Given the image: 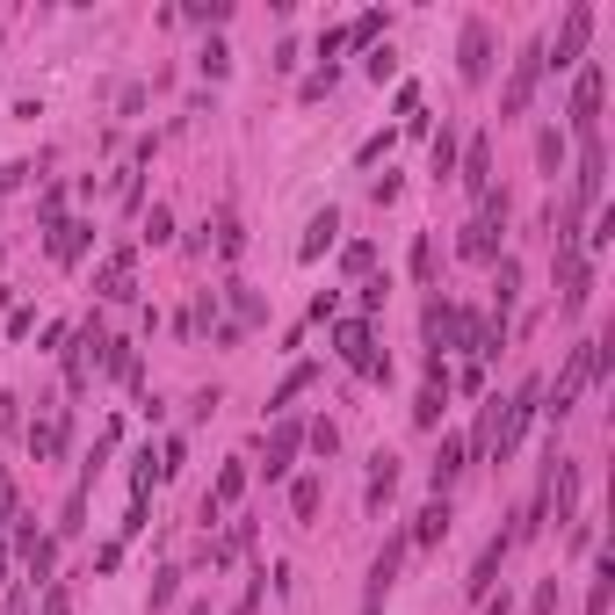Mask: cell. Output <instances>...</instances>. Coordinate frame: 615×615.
<instances>
[{"mask_svg": "<svg viewBox=\"0 0 615 615\" xmlns=\"http://www.w3.org/2000/svg\"><path fill=\"white\" fill-rule=\"evenodd\" d=\"M536 398H543V384L529 377V384H521L507 406H500V420H492V456H514V442L529 435V420H536Z\"/></svg>", "mask_w": 615, "mask_h": 615, "instance_id": "obj_1", "label": "cell"}, {"mask_svg": "<svg viewBox=\"0 0 615 615\" xmlns=\"http://www.w3.org/2000/svg\"><path fill=\"white\" fill-rule=\"evenodd\" d=\"M500 225H507V196H478V218L464 232V261H492V254H500Z\"/></svg>", "mask_w": 615, "mask_h": 615, "instance_id": "obj_2", "label": "cell"}, {"mask_svg": "<svg viewBox=\"0 0 615 615\" xmlns=\"http://www.w3.org/2000/svg\"><path fill=\"white\" fill-rule=\"evenodd\" d=\"M572 131H579V145L601 138V66H579V80H572Z\"/></svg>", "mask_w": 615, "mask_h": 615, "instance_id": "obj_3", "label": "cell"}, {"mask_svg": "<svg viewBox=\"0 0 615 615\" xmlns=\"http://www.w3.org/2000/svg\"><path fill=\"white\" fill-rule=\"evenodd\" d=\"M536 80H543V44H521V58H514V73H507V95H500V116H521V109H529V95H536Z\"/></svg>", "mask_w": 615, "mask_h": 615, "instance_id": "obj_4", "label": "cell"}, {"mask_svg": "<svg viewBox=\"0 0 615 615\" xmlns=\"http://www.w3.org/2000/svg\"><path fill=\"white\" fill-rule=\"evenodd\" d=\"M333 348H341V362L362 369V377H391V362L377 355V341H369V326H362V319H348L341 333H333Z\"/></svg>", "mask_w": 615, "mask_h": 615, "instance_id": "obj_5", "label": "cell"}, {"mask_svg": "<svg viewBox=\"0 0 615 615\" xmlns=\"http://www.w3.org/2000/svg\"><path fill=\"white\" fill-rule=\"evenodd\" d=\"M587 29H594V8L579 0V8L565 15V29H558V51L543 44V66H579V51H587Z\"/></svg>", "mask_w": 615, "mask_h": 615, "instance_id": "obj_6", "label": "cell"}, {"mask_svg": "<svg viewBox=\"0 0 615 615\" xmlns=\"http://www.w3.org/2000/svg\"><path fill=\"white\" fill-rule=\"evenodd\" d=\"M398 565H406V536H391V543L377 550V565H369V594H362V615H377V608H384V594H391Z\"/></svg>", "mask_w": 615, "mask_h": 615, "instance_id": "obj_7", "label": "cell"}, {"mask_svg": "<svg viewBox=\"0 0 615 615\" xmlns=\"http://www.w3.org/2000/svg\"><path fill=\"white\" fill-rule=\"evenodd\" d=\"M601 174H608V152H601V138H587V160H579V181H572V210L601 203Z\"/></svg>", "mask_w": 615, "mask_h": 615, "instance_id": "obj_8", "label": "cell"}, {"mask_svg": "<svg viewBox=\"0 0 615 615\" xmlns=\"http://www.w3.org/2000/svg\"><path fill=\"white\" fill-rule=\"evenodd\" d=\"M464 464H471V442H464V435H442V449H435V471H427V478H435V500H449V485L464 478Z\"/></svg>", "mask_w": 615, "mask_h": 615, "instance_id": "obj_9", "label": "cell"}, {"mask_svg": "<svg viewBox=\"0 0 615 615\" xmlns=\"http://www.w3.org/2000/svg\"><path fill=\"white\" fill-rule=\"evenodd\" d=\"M95 348H109V333L87 319V326L73 333V348H66V384H73V391H87V355H95Z\"/></svg>", "mask_w": 615, "mask_h": 615, "instance_id": "obj_10", "label": "cell"}, {"mask_svg": "<svg viewBox=\"0 0 615 615\" xmlns=\"http://www.w3.org/2000/svg\"><path fill=\"white\" fill-rule=\"evenodd\" d=\"M485 73H492V29H485V22L471 15V22H464V80L478 87Z\"/></svg>", "mask_w": 615, "mask_h": 615, "instance_id": "obj_11", "label": "cell"}, {"mask_svg": "<svg viewBox=\"0 0 615 615\" xmlns=\"http://www.w3.org/2000/svg\"><path fill=\"white\" fill-rule=\"evenodd\" d=\"M420 326H427V341H435V355H442V348H456V326H464V312H456L449 297H427V319H420Z\"/></svg>", "mask_w": 615, "mask_h": 615, "instance_id": "obj_12", "label": "cell"}, {"mask_svg": "<svg viewBox=\"0 0 615 615\" xmlns=\"http://www.w3.org/2000/svg\"><path fill=\"white\" fill-rule=\"evenodd\" d=\"M500 558H507V536H492L485 550H478V572H471V601H492V579H500Z\"/></svg>", "mask_w": 615, "mask_h": 615, "instance_id": "obj_13", "label": "cell"}, {"mask_svg": "<svg viewBox=\"0 0 615 615\" xmlns=\"http://www.w3.org/2000/svg\"><path fill=\"white\" fill-rule=\"evenodd\" d=\"M464 189L471 196H492V145L485 138H471V152H464Z\"/></svg>", "mask_w": 615, "mask_h": 615, "instance_id": "obj_14", "label": "cell"}, {"mask_svg": "<svg viewBox=\"0 0 615 615\" xmlns=\"http://www.w3.org/2000/svg\"><path fill=\"white\" fill-rule=\"evenodd\" d=\"M95 290H102V297H131V246H116V254L102 261V275H95Z\"/></svg>", "mask_w": 615, "mask_h": 615, "instance_id": "obj_15", "label": "cell"}, {"mask_svg": "<svg viewBox=\"0 0 615 615\" xmlns=\"http://www.w3.org/2000/svg\"><path fill=\"white\" fill-rule=\"evenodd\" d=\"M290 456H297V420H275V435H268V478H283L290 471Z\"/></svg>", "mask_w": 615, "mask_h": 615, "instance_id": "obj_16", "label": "cell"}, {"mask_svg": "<svg viewBox=\"0 0 615 615\" xmlns=\"http://www.w3.org/2000/svg\"><path fill=\"white\" fill-rule=\"evenodd\" d=\"M442 536H449V500H427V507H420V521H413V536H406V543H420V550H427V543H442Z\"/></svg>", "mask_w": 615, "mask_h": 615, "instance_id": "obj_17", "label": "cell"}, {"mask_svg": "<svg viewBox=\"0 0 615 615\" xmlns=\"http://www.w3.org/2000/svg\"><path fill=\"white\" fill-rule=\"evenodd\" d=\"M333 232H341V218H333V210H319V218L304 225V239H297V254H304V261H319L326 246H333Z\"/></svg>", "mask_w": 615, "mask_h": 615, "instance_id": "obj_18", "label": "cell"}, {"mask_svg": "<svg viewBox=\"0 0 615 615\" xmlns=\"http://www.w3.org/2000/svg\"><path fill=\"white\" fill-rule=\"evenodd\" d=\"M87 239H95V225H58V232H51V254H58V261H80Z\"/></svg>", "mask_w": 615, "mask_h": 615, "instance_id": "obj_19", "label": "cell"}, {"mask_svg": "<svg viewBox=\"0 0 615 615\" xmlns=\"http://www.w3.org/2000/svg\"><path fill=\"white\" fill-rule=\"evenodd\" d=\"M29 449H37V456H58V449H66V413L37 420V435H29Z\"/></svg>", "mask_w": 615, "mask_h": 615, "instance_id": "obj_20", "label": "cell"}, {"mask_svg": "<svg viewBox=\"0 0 615 615\" xmlns=\"http://www.w3.org/2000/svg\"><path fill=\"white\" fill-rule=\"evenodd\" d=\"M608 601H615V565L601 558V572H594V587H587V615H608Z\"/></svg>", "mask_w": 615, "mask_h": 615, "instance_id": "obj_21", "label": "cell"}, {"mask_svg": "<svg viewBox=\"0 0 615 615\" xmlns=\"http://www.w3.org/2000/svg\"><path fill=\"white\" fill-rule=\"evenodd\" d=\"M391 485H398V464H391V456H377V471H369V507H384Z\"/></svg>", "mask_w": 615, "mask_h": 615, "instance_id": "obj_22", "label": "cell"}, {"mask_svg": "<svg viewBox=\"0 0 615 615\" xmlns=\"http://www.w3.org/2000/svg\"><path fill=\"white\" fill-rule=\"evenodd\" d=\"M442 391H449V384H427V391L413 398V420H420V427H435V420H442Z\"/></svg>", "mask_w": 615, "mask_h": 615, "instance_id": "obj_23", "label": "cell"}, {"mask_svg": "<svg viewBox=\"0 0 615 615\" xmlns=\"http://www.w3.org/2000/svg\"><path fill=\"white\" fill-rule=\"evenodd\" d=\"M37 615H73V594H66V579H51V587H44Z\"/></svg>", "mask_w": 615, "mask_h": 615, "instance_id": "obj_24", "label": "cell"}, {"mask_svg": "<svg viewBox=\"0 0 615 615\" xmlns=\"http://www.w3.org/2000/svg\"><path fill=\"white\" fill-rule=\"evenodd\" d=\"M304 384H312V362H297V369H290V377H283V391H275V413H283V406H290V398H297Z\"/></svg>", "mask_w": 615, "mask_h": 615, "instance_id": "obj_25", "label": "cell"}, {"mask_svg": "<svg viewBox=\"0 0 615 615\" xmlns=\"http://www.w3.org/2000/svg\"><path fill=\"white\" fill-rule=\"evenodd\" d=\"M290 500H297V521H312V514H319V478H297Z\"/></svg>", "mask_w": 615, "mask_h": 615, "instance_id": "obj_26", "label": "cell"}, {"mask_svg": "<svg viewBox=\"0 0 615 615\" xmlns=\"http://www.w3.org/2000/svg\"><path fill=\"white\" fill-rule=\"evenodd\" d=\"M218 254H225V261L239 254V218H232V210H225V218H218Z\"/></svg>", "mask_w": 615, "mask_h": 615, "instance_id": "obj_27", "label": "cell"}, {"mask_svg": "<svg viewBox=\"0 0 615 615\" xmlns=\"http://www.w3.org/2000/svg\"><path fill=\"white\" fill-rule=\"evenodd\" d=\"M167 232H174V218H167V203H152V218H145V239H152V246H160Z\"/></svg>", "mask_w": 615, "mask_h": 615, "instance_id": "obj_28", "label": "cell"}, {"mask_svg": "<svg viewBox=\"0 0 615 615\" xmlns=\"http://www.w3.org/2000/svg\"><path fill=\"white\" fill-rule=\"evenodd\" d=\"M529 615H558V579H543V587H536V601H529Z\"/></svg>", "mask_w": 615, "mask_h": 615, "instance_id": "obj_29", "label": "cell"}, {"mask_svg": "<svg viewBox=\"0 0 615 615\" xmlns=\"http://www.w3.org/2000/svg\"><path fill=\"white\" fill-rule=\"evenodd\" d=\"M369 261H377V246L355 239V246H348V275H369Z\"/></svg>", "mask_w": 615, "mask_h": 615, "instance_id": "obj_30", "label": "cell"}, {"mask_svg": "<svg viewBox=\"0 0 615 615\" xmlns=\"http://www.w3.org/2000/svg\"><path fill=\"white\" fill-rule=\"evenodd\" d=\"M514 290H521V268H514V261H500V312L514 304Z\"/></svg>", "mask_w": 615, "mask_h": 615, "instance_id": "obj_31", "label": "cell"}, {"mask_svg": "<svg viewBox=\"0 0 615 615\" xmlns=\"http://www.w3.org/2000/svg\"><path fill=\"white\" fill-rule=\"evenodd\" d=\"M413 275H420V283L435 275V239H420V246H413Z\"/></svg>", "mask_w": 615, "mask_h": 615, "instance_id": "obj_32", "label": "cell"}, {"mask_svg": "<svg viewBox=\"0 0 615 615\" xmlns=\"http://www.w3.org/2000/svg\"><path fill=\"white\" fill-rule=\"evenodd\" d=\"M312 449H319V456H333V449H341V435H333V420H319V427H312Z\"/></svg>", "mask_w": 615, "mask_h": 615, "instance_id": "obj_33", "label": "cell"}, {"mask_svg": "<svg viewBox=\"0 0 615 615\" xmlns=\"http://www.w3.org/2000/svg\"><path fill=\"white\" fill-rule=\"evenodd\" d=\"M189 615H210V608H189Z\"/></svg>", "mask_w": 615, "mask_h": 615, "instance_id": "obj_34", "label": "cell"}]
</instances>
